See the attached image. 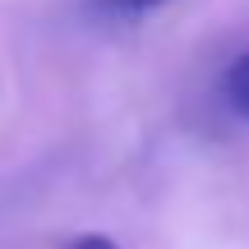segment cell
<instances>
[{"mask_svg":"<svg viewBox=\"0 0 249 249\" xmlns=\"http://www.w3.org/2000/svg\"><path fill=\"white\" fill-rule=\"evenodd\" d=\"M222 102H226L240 120H249V51H240V55L222 70Z\"/></svg>","mask_w":249,"mask_h":249,"instance_id":"cell-1","label":"cell"},{"mask_svg":"<svg viewBox=\"0 0 249 249\" xmlns=\"http://www.w3.org/2000/svg\"><path fill=\"white\" fill-rule=\"evenodd\" d=\"M107 14H116V18H139V14H148V9H157V5H166V0H97Z\"/></svg>","mask_w":249,"mask_h":249,"instance_id":"cell-2","label":"cell"},{"mask_svg":"<svg viewBox=\"0 0 249 249\" xmlns=\"http://www.w3.org/2000/svg\"><path fill=\"white\" fill-rule=\"evenodd\" d=\"M70 249H120V245L111 240V235H79Z\"/></svg>","mask_w":249,"mask_h":249,"instance_id":"cell-3","label":"cell"}]
</instances>
